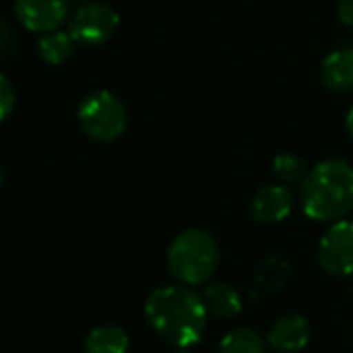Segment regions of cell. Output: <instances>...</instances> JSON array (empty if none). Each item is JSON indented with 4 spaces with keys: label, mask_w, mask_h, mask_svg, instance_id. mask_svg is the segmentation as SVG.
<instances>
[{
    "label": "cell",
    "mask_w": 353,
    "mask_h": 353,
    "mask_svg": "<svg viewBox=\"0 0 353 353\" xmlns=\"http://www.w3.org/2000/svg\"><path fill=\"white\" fill-rule=\"evenodd\" d=\"M207 304L190 285H168L155 290L145 316L153 331L176 347H190L201 341L207 329Z\"/></svg>",
    "instance_id": "obj_1"
},
{
    "label": "cell",
    "mask_w": 353,
    "mask_h": 353,
    "mask_svg": "<svg viewBox=\"0 0 353 353\" xmlns=\"http://www.w3.org/2000/svg\"><path fill=\"white\" fill-rule=\"evenodd\" d=\"M302 209L314 221H339L353 209V165L327 159L302 180Z\"/></svg>",
    "instance_id": "obj_2"
},
{
    "label": "cell",
    "mask_w": 353,
    "mask_h": 353,
    "mask_svg": "<svg viewBox=\"0 0 353 353\" xmlns=\"http://www.w3.org/2000/svg\"><path fill=\"white\" fill-rule=\"evenodd\" d=\"M168 267L184 285H203L219 267V246L205 230H186L168 250Z\"/></svg>",
    "instance_id": "obj_3"
},
{
    "label": "cell",
    "mask_w": 353,
    "mask_h": 353,
    "mask_svg": "<svg viewBox=\"0 0 353 353\" xmlns=\"http://www.w3.org/2000/svg\"><path fill=\"white\" fill-rule=\"evenodd\" d=\"M126 108L110 91H95L87 95L79 108V122L93 141L110 143L126 130Z\"/></svg>",
    "instance_id": "obj_4"
},
{
    "label": "cell",
    "mask_w": 353,
    "mask_h": 353,
    "mask_svg": "<svg viewBox=\"0 0 353 353\" xmlns=\"http://www.w3.org/2000/svg\"><path fill=\"white\" fill-rule=\"evenodd\" d=\"M120 25L118 12L103 2H87L83 4L68 23V33L77 43L83 46H99L114 37Z\"/></svg>",
    "instance_id": "obj_5"
},
{
    "label": "cell",
    "mask_w": 353,
    "mask_h": 353,
    "mask_svg": "<svg viewBox=\"0 0 353 353\" xmlns=\"http://www.w3.org/2000/svg\"><path fill=\"white\" fill-rule=\"evenodd\" d=\"M319 265L329 275H353V221L333 223L319 244Z\"/></svg>",
    "instance_id": "obj_6"
},
{
    "label": "cell",
    "mask_w": 353,
    "mask_h": 353,
    "mask_svg": "<svg viewBox=\"0 0 353 353\" xmlns=\"http://www.w3.org/2000/svg\"><path fill=\"white\" fill-rule=\"evenodd\" d=\"M68 2L70 0H14V14L27 31L50 33L64 23Z\"/></svg>",
    "instance_id": "obj_7"
},
{
    "label": "cell",
    "mask_w": 353,
    "mask_h": 353,
    "mask_svg": "<svg viewBox=\"0 0 353 353\" xmlns=\"http://www.w3.org/2000/svg\"><path fill=\"white\" fill-rule=\"evenodd\" d=\"M310 323L302 314H283L279 316L267 335V343L279 353L302 352L310 343Z\"/></svg>",
    "instance_id": "obj_8"
},
{
    "label": "cell",
    "mask_w": 353,
    "mask_h": 353,
    "mask_svg": "<svg viewBox=\"0 0 353 353\" xmlns=\"http://www.w3.org/2000/svg\"><path fill=\"white\" fill-rule=\"evenodd\" d=\"M294 209V192L283 184H269L263 186L250 205L252 217L259 223H279L283 221Z\"/></svg>",
    "instance_id": "obj_9"
},
{
    "label": "cell",
    "mask_w": 353,
    "mask_h": 353,
    "mask_svg": "<svg viewBox=\"0 0 353 353\" xmlns=\"http://www.w3.org/2000/svg\"><path fill=\"white\" fill-rule=\"evenodd\" d=\"M321 81L331 91H352L353 89V48L333 50L321 64Z\"/></svg>",
    "instance_id": "obj_10"
},
{
    "label": "cell",
    "mask_w": 353,
    "mask_h": 353,
    "mask_svg": "<svg viewBox=\"0 0 353 353\" xmlns=\"http://www.w3.org/2000/svg\"><path fill=\"white\" fill-rule=\"evenodd\" d=\"M205 304L217 319H236L242 312V296L230 283H213L205 290Z\"/></svg>",
    "instance_id": "obj_11"
},
{
    "label": "cell",
    "mask_w": 353,
    "mask_h": 353,
    "mask_svg": "<svg viewBox=\"0 0 353 353\" xmlns=\"http://www.w3.org/2000/svg\"><path fill=\"white\" fill-rule=\"evenodd\" d=\"M128 345L130 341L124 329L105 325L89 333L85 341V353H126Z\"/></svg>",
    "instance_id": "obj_12"
},
{
    "label": "cell",
    "mask_w": 353,
    "mask_h": 353,
    "mask_svg": "<svg viewBox=\"0 0 353 353\" xmlns=\"http://www.w3.org/2000/svg\"><path fill=\"white\" fill-rule=\"evenodd\" d=\"M74 39L68 31L54 29L50 33H43L39 39V56L48 64H62L66 62L74 52Z\"/></svg>",
    "instance_id": "obj_13"
},
{
    "label": "cell",
    "mask_w": 353,
    "mask_h": 353,
    "mask_svg": "<svg viewBox=\"0 0 353 353\" xmlns=\"http://www.w3.org/2000/svg\"><path fill=\"white\" fill-rule=\"evenodd\" d=\"M265 350L267 343L261 333L248 327L230 331L219 343V353H265Z\"/></svg>",
    "instance_id": "obj_14"
},
{
    "label": "cell",
    "mask_w": 353,
    "mask_h": 353,
    "mask_svg": "<svg viewBox=\"0 0 353 353\" xmlns=\"http://www.w3.org/2000/svg\"><path fill=\"white\" fill-rule=\"evenodd\" d=\"M273 170L277 174L279 180L288 182V184H294V182H302L308 174L306 170V161L294 153H279L275 159H273Z\"/></svg>",
    "instance_id": "obj_15"
},
{
    "label": "cell",
    "mask_w": 353,
    "mask_h": 353,
    "mask_svg": "<svg viewBox=\"0 0 353 353\" xmlns=\"http://www.w3.org/2000/svg\"><path fill=\"white\" fill-rule=\"evenodd\" d=\"M256 279L265 290L277 292L290 279V265L285 261H279V259H267L261 265V269L256 273Z\"/></svg>",
    "instance_id": "obj_16"
},
{
    "label": "cell",
    "mask_w": 353,
    "mask_h": 353,
    "mask_svg": "<svg viewBox=\"0 0 353 353\" xmlns=\"http://www.w3.org/2000/svg\"><path fill=\"white\" fill-rule=\"evenodd\" d=\"M12 105H14V89L10 81L0 72V122L12 112Z\"/></svg>",
    "instance_id": "obj_17"
},
{
    "label": "cell",
    "mask_w": 353,
    "mask_h": 353,
    "mask_svg": "<svg viewBox=\"0 0 353 353\" xmlns=\"http://www.w3.org/2000/svg\"><path fill=\"white\" fill-rule=\"evenodd\" d=\"M337 17L343 25L353 27V0H339L337 4Z\"/></svg>",
    "instance_id": "obj_18"
},
{
    "label": "cell",
    "mask_w": 353,
    "mask_h": 353,
    "mask_svg": "<svg viewBox=\"0 0 353 353\" xmlns=\"http://www.w3.org/2000/svg\"><path fill=\"white\" fill-rule=\"evenodd\" d=\"M6 43H8V31H6V27L0 23V54L6 50Z\"/></svg>",
    "instance_id": "obj_19"
},
{
    "label": "cell",
    "mask_w": 353,
    "mask_h": 353,
    "mask_svg": "<svg viewBox=\"0 0 353 353\" xmlns=\"http://www.w3.org/2000/svg\"><path fill=\"white\" fill-rule=\"evenodd\" d=\"M345 124H347V130H350V134H352V139H353V105H352V110L347 112V120H345Z\"/></svg>",
    "instance_id": "obj_20"
},
{
    "label": "cell",
    "mask_w": 353,
    "mask_h": 353,
    "mask_svg": "<svg viewBox=\"0 0 353 353\" xmlns=\"http://www.w3.org/2000/svg\"><path fill=\"white\" fill-rule=\"evenodd\" d=\"M0 182H2V165H0Z\"/></svg>",
    "instance_id": "obj_21"
},
{
    "label": "cell",
    "mask_w": 353,
    "mask_h": 353,
    "mask_svg": "<svg viewBox=\"0 0 353 353\" xmlns=\"http://www.w3.org/2000/svg\"><path fill=\"white\" fill-rule=\"evenodd\" d=\"M178 353H188V352H178Z\"/></svg>",
    "instance_id": "obj_22"
}]
</instances>
